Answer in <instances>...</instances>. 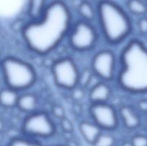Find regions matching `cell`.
<instances>
[{
  "label": "cell",
  "instance_id": "obj_10",
  "mask_svg": "<svg viewBox=\"0 0 147 146\" xmlns=\"http://www.w3.org/2000/svg\"><path fill=\"white\" fill-rule=\"evenodd\" d=\"M111 94L110 86L105 82L100 81L89 89L88 97L91 104L108 102Z\"/></svg>",
  "mask_w": 147,
  "mask_h": 146
},
{
  "label": "cell",
  "instance_id": "obj_19",
  "mask_svg": "<svg viewBox=\"0 0 147 146\" xmlns=\"http://www.w3.org/2000/svg\"><path fill=\"white\" fill-rule=\"evenodd\" d=\"M116 140L113 135L108 133L102 132L100 135L98 137L96 141L92 145L93 146H114Z\"/></svg>",
  "mask_w": 147,
  "mask_h": 146
},
{
  "label": "cell",
  "instance_id": "obj_1",
  "mask_svg": "<svg viewBox=\"0 0 147 146\" xmlns=\"http://www.w3.org/2000/svg\"><path fill=\"white\" fill-rule=\"evenodd\" d=\"M72 27L68 7L60 0L47 4L40 18L30 20L21 29L27 48L38 55H47L57 48Z\"/></svg>",
  "mask_w": 147,
  "mask_h": 146
},
{
  "label": "cell",
  "instance_id": "obj_32",
  "mask_svg": "<svg viewBox=\"0 0 147 146\" xmlns=\"http://www.w3.org/2000/svg\"><path fill=\"white\" fill-rule=\"evenodd\" d=\"M140 1H144V0H140Z\"/></svg>",
  "mask_w": 147,
  "mask_h": 146
},
{
  "label": "cell",
  "instance_id": "obj_2",
  "mask_svg": "<svg viewBox=\"0 0 147 146\" xmlns=\"http://www.w3.org/2000/svg\"><path fill=\"white\" fill-rule=\"evenodd\" d=\"M118 84L131 93H147V48L137 40L129 42L121 51Z\"/></svg>",
  "mask_w": 147,
  "mask_h": 146
},
{
  "label": "cell",
  "instance_id": "obj_18",
  "mask_svg": "<svg viewBox=\"0 0 147 146\" xmlns=\"http://www.w3.org/2000/svg\"><path fill=\"white\" fill-rule=\"evenodd\" d=\"M127 7L131 12L137 15L145 14L147 11L146 4L140 0H129Z\"/></svg>",
  "mask_w": 147,
  "mask_h": 146
},
{
  "label": "cell",
  "instance_id": "obj_24",
  "mask_svg": "<svg viewBox=\"0 0 147 146\" xmlns=\"http://www.w3.org/2000/svg\"><path fill=\"white\" fill-rule=\"evenodd\" d=\"M51 113L55 117L59 119V120H61L63 117H65L64 108L63 107V106L59 105V104H55L52 107Z\"/></svg>",
  "mask_w": 147,
  "mask_h": 146
},
{
  "label": "cell",
  "instance_id": "obj_5",
  "mask_svg": "<svg viewBox=\"0 0 147 146\" xmlns=\"http://www.w3.org/2000/svg\"><path fill=\"white\" fill-rule=\"evenodd\" d=\"M23 136L32 139L49 138L55 135L56 127L48 113L35 111L28 114L22 124Z\"/></svg>",
  "mask_w": 147,
  "mask_h": 146
},
{
  "label": "cell",
  "instance_id": "obj_9",
  "mask_svg": "<svg viewBox=\"0 0 147 146\" xmlns=\"http://www.w3.org/2000/svg\"><path fill=\"white\" fill-rule=\"evenodd\" d=\"M89 112L93 122L102 130L111 131L119 126V114L108 102L91 104Z\"/></svg>",
  "mask_w": 147,
  "mask_h": 146
},
{
  "label": "cell",
  "instance_id": "obj_7",
  "mask_svg": "<svg viewBox=\"0 0 147 146\" xmlns=\"http://www.w3.org/2000/svg\"><path fill=\"white\" fill-rule=\"evenodd\" d=\"M51 70L53 80L57 87L71 90L78 84L80 71L70 57H63L54 61Z\"/></svg>",
  "mask_w": 147,
  "mask_h": 146
},
{
  "label": "cell",
  "instance_id": "obj_31",
  "mask_svg": "<svg viewBox=\"0 0 147 146\" xmlns=\"http://www.w3.org/2000/svg\"><path fill=\"white\" fill-rule=\"evenodd\" d=\"M0 62H1V56H0Z\"/></svg>",
  "mask_w": 147,
  "mask_h": 146
},
{
  "label": "cell",
  "instance_id": "obj_8",
  "mask_svg": "<svg viewBox=\"0 0 147 146\" xmlns=\"http://www.w3.org/2000/svg\"><path fill=\"white\" fill-rule=\"evenodd\" d=\"M90 69L102 81H112L116 77V54L111 50H100L93 56Z\"/></svg>",
  "mask_w": 147,
  "mask_h": 146
},
{
  "label": "cell",
  "instance_id": "obj_11",
  "mask_svg": "<svg viewBox=\"0 0 147 146\" xmlns=\"http://www.w3.org/2000/svg\"><path fill=\"white\" fill-rule=\"evenodd\" d=\"M78 129L86 143L93 145L103 130L94 122L83 121L78 125Z\"/></svg>",
  "mask_w": 147,
  "mask_h": 146
},
{
  "label": "cell",
  "instance_id": "obj_26",
  "mask_svg": "<svg viewBox=\"0 0 147 146\" xmlns=\"http://www.w3.org/2000/svg\"><path fill=\"white\" fill-rule=\"evenodd\" d=\"M138 108L142 111V113H147V100H142L139 101L137 104Z\"/></svg>",
  "mask_w": 147,
  "mask_h": 146
},
{
  "label": "cell",
  "instance_id": "obj_6",
  "mask_svg": "<svg viewBox=\"0 0 147 146\" xmlns=\"http://www.w3.org/2000/svg\"><path fill=\"white\" fill-rule=\"evenodd\" d=\"M67 37L69 45L73 50L78 52H87L94 48L98 34L90 22L80 20L72 26Z\"/></svg>",
  "mask_w": 147,
  "mask_h": 146
},
{
  "label": "cell",
  "instance_id": "obj_21",
  "mask_svg": "<svg viewBox=\"0 0 147 146\" xmlns=\"http://www.w3.org/2000/svg\"><path fill=\"white\" fill-rule=\"evenodd\" d=\"M70 91V97L75 102H80L86 95V89L78 85L72 89Z\"/></svg>",
  "mask_w": 147,
  "mask_h": 146
},
{
  "label": "cell",
  "instance_id": "obj_27",
  "mask_svg": "<svg viewBox=\"0 0 147 146\" xmlns=\"http://www.w3.org/2000/svg\"><path fill=\"white\" fill-rule=\"evenodd\" d=\"M73 110L76 115H80L82 113V106L79 102H75L73 105Z\"/></svg>",
  "mask_w": 147,
  "mask_h": 146
},
{
  "label": "cell",
  "instance_id": "obj_12",
  "mask_svg": "<svg viewBox=\"0 0 147 146\" xmlns=\"http://www.w3.org/2000/svg\"><path fill=\"white\" fill-rule=\"evenodd\" d=\"M119 116L126 128L134 130L140 125V117L130 106L124 105L121 107L119 109Z\"/></svg>",
  "mask_w": 147,
  "mask_h": 146
},
{
  "label": "cell",
  "instance_id": "obj_16",
  "mask_svg": "<svg viewBox=\"0 0 147 146\" xmlns=\"http://www.w3.org/2000/svg\"><path fill=\"white\" fill-rule=\"evenodd\" d=\"M79 14L83 18V20L86 21H93L96 17V10L88 1H83L79 4L78 8Z\"/></svg>",
  "mask_w": 147,
  "mask_h": 146
},
{
  "label": "cell",
  "instance_id": "obj_25",
  "mask_svg": "<svg viewBox=\"0 0 147 146\" xmlns=\"http://www.w3.org/2000/svg\"><path fill=\"white\" fill-rule=\"evenodd\" d=\"M138 27L140 32L142 34H147V18L144 17L139 20L138 23Z\"/></svg>",
  "mask_w": 147,
  "mask_h": 146
},
{
  "label": "cell",
  "instance_id": "obj_14",
  "mask_svg": "<svg viewBox=\"0 0 147 146\" xmlns=\"http://www.w3.org/2000/svg\"><path fill=\"white\" fill-rule=\"evenodd\" d=\"M19 92L6 87L0 90V105L4 108L10 109L17 107Z\"/></svg>",
  "mask_w": 147,
  "mask_h": 146
},
{
  "label": "cell",
  "instance_id": "obj_4",
  "mask_svg": "<svg viewBox=\"0 0 147 146\" xmlns=\"http://www.w3.org/2000/svg\"><path fill=\"white\" fill-rule=\"evenodd\" d=\"M0 72L6 87L17 92L31 87L37 80L34 67L27 62L13 56H7L1 60Z\"/></svg>",
  "mask_w": 147,
  "mask_h": 146
},
{
  "label": "cell",
  "instance_id": "obj_20",
  "mask_svg": "<svg viewBox=\"0 0 147 146\" xmlns=\"http://www.w3.org/2000/svg\"><path fill=\"white\" fill-rule=\"evenodd\" d=\"M93 72H92L91 69L86 68L82 72H80L79 74V80L78 84V85L80 87H83L85 89H87L88 87L89 84L90 82L92 77L93 76Z\"/></svg>",
  "mask_w": 147,
  "mask_h": 146
},
{
  "label": "cell",
  "instance_id": "obj_28",
  "mask_svg": "<svg viewBox=\"0 0 147 146\" xmlns=\"http://www.w3.org/2000/svg\"><path fill=\"white\" fill-rule=\"evenodd\" d=\"M123 146H132V145H131V143H128L127 142V143H125L123 145Z\"/></svg>",
  "mask_w": 147,
  "mask_h": 146
},
{
  "label": "cell",
  "instance_id": "obj_22",
  "mask_svg": "<svg viewBox=\"0 0 147 146\" xmlns=\"http://www.w3.org/2000/svg\"><path fill=\"white\" fill-rule=\"evenodd\" d=\"M60 120V127H61V130H63L65 133L69 134V133H73V130H74V126H73V123H72L68 118H66V117H65Z\"/></svg>",
  "mask_w": 147,
  "mask_h": 146
},
{
  "label": "cell",
  "instance_id": "obj_13",
  "mask_svg": "<svg viewBox=\"0 0 147 146\" xmlns=\"http://www.w3.org/2000/svg\"><path fill=\"white\" fill-rule=\"evenodd\" d=\"M38 105V99L32 93H25L19 96L17 107L25 113H34Z\"/></svg>",
  "mask_w": 147,
  "mask_h": 146
},
{
  "label": "cell",
  "instance_id": "obj_15",
  "mask_svg": "<svg viewBox=\"0 0 147 146\" xmlns=\"http://www.w3.org/2000/svg\"><path fill=\"white\" fill-rule=\"evenodd\" d=\"M47 5L46 0H29L27 14L30 20H36L40 18Z\"/></svg>",
  "mask_w": 147,
  "mask_h": 146
},
{
  "label": "cell",
  "instance_id": "obj_30",
  "mask_svg": "<svg viewBox=\"0 0 147 146\" xmlns=\"http://www.w3.org/2000/svg\"><path fill=\"white\" fill-rule=\"evenodd\" d=\"M146 14V17H146V18H147V11H146V14Z\"/></svg>",
  "mask_w": 147,
  "mask_h": 146
},
{
  "label": "cell",
  "instance_id": "obj_17",
  "mask_svg": "<svg viewBox=\"0 0 147 146\" xmlns=\"http://www.w3.org/2000/svg\"><path fill=\"white\" fill-rule=\"evenodd\" d=\"M7 146H44L34 139L25 136H18L9 140Z\"/></svg>",
  "mask_w": 147,
  "mask_h": 146
},
{
  "label": "cell",
  "instance_id": "obj_23",
  "mask_svg": "<svg viewBox=\"0 0 147 146\" xmlns=\"http://www.w3.org/2000/svg\"><path fill=\"white\" fill-rule=\"evenodd\" d=\"M132 146H147V137L143 135L134 136L131 141Z\"/></svg>",
  "mask_w": 147,
  "mask_h": 146
},
{
  "label": "cell",
  "instance_id": "obj_3",
  "mask_svg": "<svg viewBox=\"0 0 147 146\" xmlns=\"http://www.w3.org/2000/svg\"><path fill=\"white\" fill-rule=\"evenodd\" d=\"M100 31L108 43L116 45L124 41L132 31L130 17L112 0H100L96 8Z\"/></svg>",
  "mask_w": 147,
  "mask_h": 146
},
{
  "label": "cell",
  "instance_id": "obj_29",
  "mask_svg": "<svg viewBox=\"0 0 147 146\" xmlns=\"http://www.w3.org/2000/svg\"><path fill=\"white\" fill-rule=\"evenodd\" d=\"M54 146H67V145H66L60 144V145H54Z\"/></svg>",
  "mask_w": 147,
  "mask_h": 146
}]
</instances>
